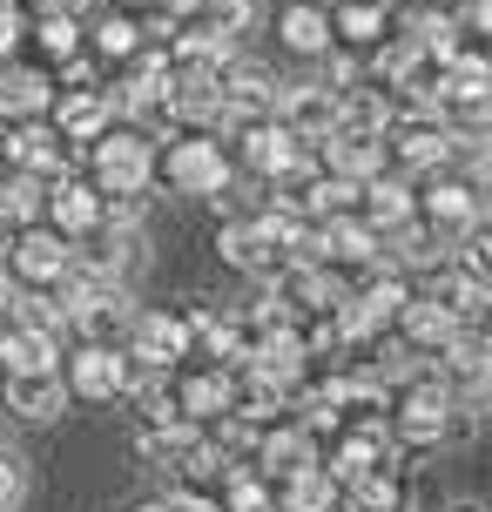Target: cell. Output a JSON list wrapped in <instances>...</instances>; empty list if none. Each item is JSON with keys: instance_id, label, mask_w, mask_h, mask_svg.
Listing matches in <instances>:
<instances>
[{"instance_id": "obj_36", "label": "cell", "mask_w": 492, "mask_h": 512, "mask_svg": "<svg viewBox=\"0 0 492 512\" xmlns=\"http://www.w3.org/2000/svg\"><path fill=\"white\" fill-rule=\"evenodd\" d=\"M317 7H324V0H317Z\"/></svg>"}, {"instance_id": "obj_9", "label": "cell", "mask_w": 492, "mask_h": 512, "mask_svg": "<svg viewBox=\"0 0 492 512\" xmlns=\"http://www.w3.org/2000/svg\"><path fill=\"white\" fill-rule=\"evenodd\" d=\"M169 182H176L182 196H216L230 169H223V149L216 142H176L169 149Z\"/></svg>"}, {"instance_id": "obj_16", "label": "cell", "mask_w": 492, "mask_h": 512, "mask_svg": "<svg viewBox=\"0 0 492 512\" xmlns=\"http://www.w3.org/2000/svg\"><path fill=\"white\" fill-rule=\"evenodd\" d=\"M364 223H371V230H391V223H405V216H418V203H412V182L405 176H364Z\"/></svg>"}, {"instance_id": "obj_25", "label": "cell", "mask_w": 492, "mask_h": 512, "mask_svg": "<svg viewBox=\"0 0 492 512\" xmlns=\"http://www.w3.org/2000/svg\"><path fill=\"white\" fill-rule=\"evenodd\" d=\"M7 317H14V324H27V331H68V310L54 304V297H41V290H14V297H7Z\"/></svg>"}, {"instance_id": "obj_18", "label": "cell", "mask_w": 492, "mask_h": 512, "mask_svg": "<svg viewBox=\"0 0 492 512\" xmlns=\"http://www.w3.org/2000/svg\"><path fill=\"white\" fill-rule=\"evenodd\" d=\"M337 506V479L324 472V465H297L290 472V486H284V512H331Z\"/></svg>"}, {"instance_id": "obj_6", "label": "cell", "mask_w": 492, "mask_h": 512, "mask_svg": "<svg viewBox=\"0 0 492 512\" xmlns=\"http://www.w3.org/2000/svg\"><path fill=\"white\" fill-rule=\"evenodd\" d=\"M189 351V324L182 317H135L129 324V358L142 364V371H169V364Z\"/></svg>"}, {"instance_id": "obj_27", "label": "cell", "mask_w": 492, "mask_h": 512, "mask_svg": "<svg viewBox=\"0 0 492 512\" xmlns=\"http://www.w3.org/2000/svg\"><path fill=\"white\" fill-rule=\"evenodd\" d=\"M337 27H344V41H378V34H385V7H378V0L344 7V14H337Z\"/></svg>"}, {"instance_id": "obj_5", "label": "cell", "mask_w": 492, "mask_h": 512, "mask_svg": "<svg viewBox=\"0 0 492 512\" xmlns=\"http://www.w3.org/2000/svg\"><path fill=\"white\" fill-rule=\"evenodd\" d=\"M324 142V169L331 176H351V182H364V176H378L385 169V135H364V128H331V135H317Z\"/></svg>"}, {"instance_id": "obj_13", "label": "cell", "mask_w": 492, "mask_h": 512, "mask_svg": "<svg viewBox=\"0 0 492 512\" xmlns=\"http://www.w3.org/2000/svg\"><path fill=\"white\" fill-rule=\"evenodd\" d=\"M54 216V230L61 236H88V230H102V196H95V189H81V182H54L48 189V203H41Z\"/></svg>"}, {"instance_id": "obj_7", "label": "cell", "mask_w": 492, "mask_h": 512, "mask_svg": "<svg viewBox=\"0 0 492 512\" xmlns=\"http://www.w3.org/2000/svg\"><path fill=\"white\" fill-rule=\"evenodd\" d=\"M398 432L405 438H418V445H432V438H445L452 432V384H412V391H405V411H398Z\"/></svg>"}, {"instance_id": "obj_19", "label": "cell", "mask_w": 492, "mask_h": 512, "mask_svg": "<svg viewBox=\"0 0 492 512\" xmlns=\"http://www.w3.org/2000/svg\"><path fill=\"white\" fill-rule=\"evenodd\" d=\"M108 122H115V95H68L61 102V135L68 142H95Z\"/></svg>"}, {"instance_id": "obj_15", "label": "cell", "mask_w": 492, "mask_h": 512, "mask_svg": "<svg viewBox=\"0 0 492 512\" xmlns=\"http://www.w3.org/2000/svg\"><path fill=\"white\" fill-rule=\"evenodd\" d=\"M216 250H223V263L243 270V277H270V263H277V250H270V236H263L257 223H223Z\"/></svg>"}, {"instance_id": "obj_14", "label": "cell", "mask_w": 492, "mask_h": 512, "mask_svg": "<svg viewBox=\"0 0 492 512\" xmlns=\"http://www.w3.org/2000/svg\"><path fill=\"white\" fill-rule=\"evenodd\" d=\"M68 236L61 230H21V243H14V270H21L27 283H54L61 277V263H68Z\"/></svg>"}, {"instance_id": "obj_22", "label": "cell", "mask_w": 492, "mask_h": 512, "mask_svg": "<svg viewBox=\"0 0 492 512\" xmlns=\"http://www.w3.org/2000/svg\"><path fill=\"white\" fill-rule=\"evenodd\" d=\"M257 459H263V472L277 479V472H297V465H311L317 452H311V432H270V438H257Z\"/></svg>"}, {"instance_id": "obj_30", "label": "cell", "mask_w": 492, "mask_h": 512, "mask_svg": "<svg viewBox=\"0 0 492 512\" xmlns=\"http://www.w3.org/2000/svg\"><path fill=\"white\" fill-rule=\"evenodd\" d=\"M230 512H270V492L257 479H230Z\"/></svg>"}, {"instance_id": "obj_34", "label": "cell", "mask_w": 492, "mask_h": 512, "mask_svg": "<svg viewBox=\"0 0 492 512\" xmlns=\"http://www.w3.org/2000/svg\"><path fill=\"white\" fill-rule=\"evenodd\" d=\"M7 297H14V283H7V270H0V317H7Z\"/></svg>"}, {"instance_id": "obj_11", "label": "cell", "mask_w": 492, "mask_h": 512, "mask_svg": "<svg viewBox=\"0 0 492 512\" xmlns=\"http://www.w3.org/2000/svg\"><path fill=\"white\" fill-rule=\"evenodd\" d=\"M418 209H425V223H432L439 236H452V230H479V189H472V182H432Z\"/></svg>"}, {"instance_id": "obj_3", "label": "cell", "mask_w": 492, "mask_h": 512, "mask_svg": "<svg viewBox=\"0 0 492 512\" xmlns=\"http://www.w3.org/2000/svg\"><path fill=\"white\" fill-rule=\"evenodd\" d=\"M129 391V358L115 344H81L68 364V398H122Z\"/></svg>"}, {"instance_id": "obj_4", "label": "cell", "mask_w": 492, "mask_h": 512, "mask_svg": "<svg viewBox=\"0 0 492 512\" xmlns=\"http://www.w3.org/2000/svg\"><path fill=\"white\" fill-rule=\"evenodd\" d=\"M277 122L297 135V142H317L337 128V88H277Z\"/></svg>"}, {"instance_id": "obj_33", "label": "cell", "mask_w": 492, "mask_h": 512, "mask_svg": "<svg viewBox=\"0 0 492 512\" xmlns=\"http://www.w3.org/2000/svg\"><path fill=\"white\" fill-rule=\"evenodd\" d=\"M162 506H169V512H223V506H209V499H196V492H169Z\"/></svg>"}, {"instance_id": "obj_21", "label": "cell", "mask_w": 492, "mask_h": 512, "mask_svg": "<svg viewBox=\"0 0 492 512\" xmlns=\"http://www.w3.org/2000/svg\"><path fill=\"white\" fill-rule=\"evenodd\" d=\"M277 27H284V48H297V54H324V48H331V14H324L317 0L290 7Z\"/></svg>"}, {"instance_id": "obj_2", "label": "cell", "mask_w": 492, "mask_h": 512, "mask_svg": "<svg viewBox=\"0 0 492 512\" xmlns=\"http://www.w3.org/2000/svg\"><path fill=\"white\" fill-rule=\"evenodd\" d=\"M68 324H75V331H88V344H115V337H129L135 304H129V290L108 277V283L81 290L75 304H68Z\"/></svg>"}, {"instance_id": "obj_1", "label": "cell", "mask_w": 492, "mask_h": 512, "mask_svg": "<svg viewBox=\"0 0 492 512\" xmlns=\"http://www.w3.org/2000/svg\"><path fill=\"white\" fill-rule=\"evenodd\" d=\"M149 176H156V149L142 128H102L95 135V182L108 196H142Z\"/></svg>"}, {"instance_id": "obj_12", "label": "cell", "mask_w": 492, "mask_h": 512, "mask_svg": "<svg viewBox=\"0 0 492 512\" xmlns=\"http://www.w3.org/2000/svg\"><path fill=\"white\" fill-rule=\"evenodd\" d=\"M0 155H7L14 169H27V176H61V142H54V135L34 122V115H27L21 128H7Z\"/></svg>"}, {"instance_id": "obj_24", "label": "cell", "mask_w": 492, "mask_h": 512, "mask_svg": "<svg viewBox=\"0 0 492 512\" xmlns=\"http://www.w3.org/2000/svg\"><path fill=\"white\" fill-rule=\"evenodd\" d=\"M230 405H236V384L223 371H203V378L182 384V411L189 418H216V411H230Z\"/></svg>"}, {"instance_id": "obj_8", "label": "cell", "mask_w": 492, "mask_h": 512, "mask_svg": "<svg viewBox=\"0 0 492 512\" xmlns=\"http://www.w3.org/2000/svg\"><path fill=\"white\" fill-rule=\"evenodd\" d=\"M7 411H21V418H61L68 411V384H61V364L48 371H7Z\"/></svg>"}, {"instance_id": "obj_23", "label": "cell", "mask_w": 492, "mask_h": 512, "mask_svg": "<svg viewBox=\"0 0 492 512\" xmlns=\"http://www.w3.org/2000/svg\"><path fill=\"white\" fill-rule=\"evenodd\" d=\"M41 203H48V182L41 176H7L0 182V223H34V216H41Z\"/></svg>"}, {"instance_id": "obj_17", "label": "cell", "mask_w": 492, "mask_h": 512, "mask_svg": "<svg viewBox=\"0 0 492 512\" xmlns=\"http://www.w3.org/2000/svg\"><path fill=\"white\" fill-rule=\"evenodd\" d=\"M54 358H61V351H54L48 331H27V324H7V331H0V364H7V371H48Z\"/></svg>"}, {"instance_id": "obj_26", "label": "cell", "mask_w": 492, "mask_h": 512, "mask_svg": "<svg viewBox=\"0 0 492 512\" xmlns=\"http://www.w3.org/2000/svg\"><path fill=\"white\" fill-rule=\"evenodd\" d=\"M445 155H452V135H445V128H412V135L398 142V162H405V169H445Z\"/></svg>"}, {"instance_id": "obj_10", "label": "cell", "mask_w": 492, "mask_h": 512, "mask_svg": "<svg viewBox=\"0 0 492 512\" xmlns=\"http://www.w3.org/2000/svg\"><path fill=\"white\" fill-rule=\"evenodd\" d=\"M398 317H405L412 351H445V344L459 337V310L445 304L439 290H432V297H405V304H398Z\"/></svg>"}, {"instance_id": "obj_28", "label": "cell", "mask_w": 492, "mask_h": 512, "mask_svg": "<svg viewBox=\"0 0 492 512\" xmlns=\"http://www.w3.org/2000/svg\"><path fill=\"white\" fill-rule=\"evenodd\" d=\"M135 34H142L135 21H115V14H108V21L95 27V48H102L108 61H115V54H135Z\"/></svg>"}, {"instance_id": "obj_32", "label": "cell", "mask_w": 492, "mask_h": 512, "mask_svg": "<svg viewBox=\"0 0 492 512\" xmlns=\"http://www.w3.org/2000/svg\"><path fill=\"white\" fill-rule=\"evenodd\" d=\"M14 499H21V465H14V459H0V512L14 506Z\"/></svg>"}, {"instance_id": "obj_29", "label": "cell", "mask_w": 492, "mask_h": 512, "mask_svg": "<svg viewBox=\"0 0 492 512\" xmlns=\"http://www.w3.org/2000/svg\"><path fill=\"white\" fill-rule=\"evenodd\" d=\"M41 48L48 54H75V21H68V14H48V21H41Z\"/></svg>"}, {"instance_id": "obj_35", "label": "cell", "mask_w": 492, "mask_h": 512, "mask_svg": "<svg viewBox=\"0 0 492 512\" xmlns=\"http://www.w3.org/2000/svg\"><path fill=\"white\" fill-rule=\"evenodd\" d=\"M142 512H169V506H162V499H156V506H142Z\"/></svg>"}, {"instance_id": "obj_20", "label": "cell", "mask_w": 492, "mask_h": 512, "mask_svg": "<svg viewBox=\"0 0 492 512\" xmlns=\"http://www.w3.org/2000/svg\"><path fill=\"white\" fill-rule=\"evenodd\" d=\"M41 108H48V75H34V68H7V75H0V115L27 122V115H41Z\"/></svg>"}, {"instance_id": "obj_31", "label": "cell", "mask_w": 492, "mask_h": 512, "mask_svg": "<svg viewBox=\"0 0 492 512\" xmlns=\"http://www.w3.org/2000/svg\"><path fill=\"white\" fill-rule=\"evenodd\" d=\"M21 34H27V21L14 14V7H0V61L14 54V41H21Z\"/></svg>"}]
</instances>
